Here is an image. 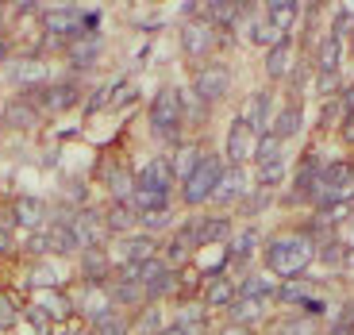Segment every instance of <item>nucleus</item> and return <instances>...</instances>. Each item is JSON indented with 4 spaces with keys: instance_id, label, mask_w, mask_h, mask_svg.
<instances>
[{
    "instance_id": "1",
    "label": "nucleus",
    "mask_w": 354,
    "mask_h": 335,
    "mask_svg": "<svg viewBox=\"0 0 354 335\" xmlns=\"http://www.w3.org/2000/svg\"><path fill=\"white\" fill-rule=\"evenodd\" d=\"M316 251L319 247H316V239H312L308 231H281V235H274L270 243H266L262 258H266V270L270 273L292 282V278H301V273L312 266Z\"/></svg>"
},
{
    "instance_id": "2",
    "label": "nucleus",
    "mask_w": 354,
    "mask_h": 335,
    "mask_svg": "<svg viewBox=\"0 0 354 335\" xmlns=\"http://www.w3.org/2000/svg\"><path fill=\"white\" fill-rule=\"evenodd\" d=\"M354 197V166L351 162H324V174L316 181V193H312V204L319 212L328 208H346Z\"/></svg>"
},
{
    "instance_id": "3",
    "label": "nucleus",
    "mask_w": 354,
    "mask_h": 335,
    "mask_svg": "<svg viewBox=\"0 0 354 335\" xmlns=\"http://www.w3.org/2000/svg\"><path fill=\"white\" fill-rule=\"evenodd\" d=\"M223 166L227 162L220 159V154H212V150H204V159L196 162V170L181 181V201L189 204V208H201V204H212V193H216V181H220Z\"/></svg>"
},
{
    "instance_id": "4",
    "label": "nucleus",
    "mask_w": 354,
    "mask_h": 335,
    "mask_svg": "<svg viewBox=\"0 0 354 335\" xmlns=\"http://www.w3.org/2000/svg\"><path fill=\"white\" fill-rule=\"evenodd\" d=\"M181 120H185V100H181V93L162 85L151 100V132L158 135V139L174 143L177 132H181Z\"/></svg>"
},
{
    "instance_id": "5",
    "label": "nucleus",
    "mask_w": 354,
    "mask_h": 335,
    "mask_svg": "<svg viewBox=\"0 0 354 335\" xmlns=\"http://www.w3.org/2000/svg\"><path fill=\"white\" fill-rule=\"evenodd\" d=\"M135 282L142 285V293H147L151 305H158L162 297H169V293L177 289V270L158 255V258H151V262L135 266Z\"/></svg>"
},
{
    "instance_id": "6",
    "label": "nucleus",
    "mask_w": 354,
    "mask_h": 335,
    "mask_svg": "<svg viewBox=\"0 0 354 335\" xmlns=\"http://www.w3.org/2000/svg\"><path fill=\"white\" fill-rule=\"evenodd\" d=\"M227 89H231V70L223 62H208V66H201V70L193 73V97L201 100V105L223 100Z\"/></svg>"
},
{
    "instance_id": "7",
    "label": "nucleus",
    "mask_w": 354,
    "mask_h": 335,
    "mask_svg": "<svg viewBox=\"0 0 354 335\" xmlns=\"http://www.w3.org/2000/svg\"><path fill=\"white\" fill-rule=\"evenodd\" d=\"M27 97L35 100V108H39V112L58 116V112H70V108L77 105L81 89L73 85V81H46L43 89H35V93H27Z\"/></svg>"
},
{
    "instance_id": "8",
    "label": "nucleus",
    "mask_w": 354,
    "mask_h": 335,
    "mask_svg": "<svg viewBox=\"0 0 354 335\" xmlns=\"http://www.w3.org/2000/svg\"><path fill=\"white\" fill-rule=\"evenodd\" d=\"M181 51H185V58H193V62H204V58L216 51V27L204 16L189 19V24L181 27Z\"/></svg>"
},
{
    "instance_id": "9",
    "label": "nucleus",
    "mask_w": 354,
    "mask_h": 335,
    "mask_svg": "<svg viewBox=\"0 0 354 335\" xmlns=\"http://www.w3.org/2000/svg\"><path fill=\"white\" fill-rule=\"evenodd\" d=\"M254 143H258V135L250 132V124L243 116H235L227 127V154H223V162L227 166H247V162H254Z\"/></svg>"
},
{
    "instance_id": "10",
    "label": "nucleus",
    "mask_w": 354,
    "mask_h": 335,
    "mask_svg": "<svg viewBox=\"0 0 354 335\" xmlns=\"http://www.w3.org/2000/svg\"><path fill=\"white\" fill-rule=\"evenodd\" d=\"M319 174H324L319 154H304L301 166H297V174H292V193L285 197V201H289V204H312V193H316Z\"/></svg>"
},
{
    "instance_id": "11",
    "label": "nucleus",
    "mask_w": 354,
    "mask_h": 335,
    "mask_svg": "<svg viewBox=\"0 0 354 335\" xmlns=\"http://www.w3.org/2000/svg\"><path fill=\"white\" fill-rule=\"evenodd\" d=\"M247 170L243 166H223L220 181H216V193H212V204L216 208H231V204H239L247 197Z\"/></svg>"
},
{
    "instance_id": "12",
    "label": "nucleus",
    "mask_w": 354,
    "mask_h": 335,
    "mask_svg": "<svg viewBox=\"0 0 354 335\" xmlns=\"http://www.w3.org/2000/svg\"><path fill=\"white\" fill-rule=\"evenodd\" d=\"M70 228H73V235H77L81 251H88V247H100V243H104V235H108V228H104V212H93V208H81V212H73Z\"/></svg>"
},
{
    "instance_id": "13",
    "label": "nucleus",
    "mask_w": 354,
    "mask_h": 335,
    "mask_svg": "<svg viewBox=\"0 0 354 335\" xmlns=\"http://www.w3.org/2000/svg\"><path fill=\"white\" fill-rule=\"evenodd\" d=\"M174 181H177V174H174V162L169 159H151L135 174V189H154V193H166V197L174 189Z\"/></svg>"
},
{
    "instance_id": "14",
    "label": "nucleus",
    "mask_w": 354,
    "mask_h": 335,
    "mask_svg": "<svg viewBox=\"0 0 354 335\" xmlns=\"http://www.w3.org/2000/svg\"><path fill=\"white\" fill-rule=\"evenodd\" d=\"M115 255H120L124 266H142V262H151V258H158V243L147 231L142 235H124L115 243Z\"/></svg>"
},
{
    "instance_id": "15",
    "label": "nucleus",
    "mask_w": 354,
    "mask_h": 335,
    "mask_svg": "<svg viewBox=\"0 0 354 335\" xmlns=\"http://www.w3.org/2000/svg\"><path fill=\"white\" fill-rule=\"evenodd\" d=\"M235 300H239V282H231L227 273L204 278V309H231Z\"/></svg>"
},
{
    "instance_id": "16",
    "label": "nucleus",
    "mask_w": 354,
    "mask_h": 335,
    "mask_svg": "<svg viewBox=\"0 0 354 335\" xmlns=\"http://www.w3.org/2000/svg\"><path fill=\"white\" fill-rule=\"evenodd\" d=\"M274 93L270 89H258V93H250L247 108H243V120L250 124V132L254 135H266L270 132V124H274Z\"/></svg>"
},
{
    "instance_id": "17",
    "label": "nucleus",
    "mask_w": 354,
    "mask_h": 335,
    "mask_svg": "<svg viewBox=\"0 0 354 335\" xmlns=\"http://www.w3.org/2000/svg\"><path fill=\"white\" fill-rule=\"evenodd\" d=\"M189 231H193L196 247H212V243L231 239V220L227 216H196V220H189Z\"/></svg>"
},
{
    "instance_id": "18",
    "label": "nucleus",
    "mask_w": 354,
    "mask_h": 335,
    "mask_svg": "<svg viewBox=\"0 0 354 335\" xmlns=\"http://www.w3.org/2000/svg\"><path fill=\"white\" fill-rule=\"evenodd\" d=\"M104 228L108 235H135V228H139V212L131 208V201H112L104 212Z\"/></svg>"
},
{
    "instance_id": "19",
    "label": "nucleus",
    "mask_w": 354,
    "mask_h": 335,
    "mask_svg": "<svg viewBox=\"0 0 354 335\" xmlns=\"http://www.w3.org/2000/svg\"><path fill=\"white\" fill-rule=\"evenodd\" d=\"M39 108H35V100L27 97H16V100H8V108H4V124L8 127H16V132H31V127H39Z\"/></svg>"
},
{
    "instance_id": "20",
    "label": "nucleus",
    "mask_w": 354,
    "mask_h": 335,
    "mask_svg": "<svg viewBox=\"0 0 354 335\" xmlns=\"http://www.w3.org/2000/svg\"><path fill=\"white\" fill-rule=\"evenodd\" d=\"M108 273H112V258H108L104 247H88L81 251V278H85L88 285H104Z\"/></svg>"
},
{
    "instance_id": "21",
    "label": "nucleus",
    "mask_w": 354,
    "mask_h": 335,
    "mask_svg": "<svg viewBox=\"0 0 354 335\" xmlns=\"http://www.w3.org/2000/svg\"><path fill=\"white\" fill-rule=\"evenodd\" d=\"M100 35H81L73 43H66V58H70L73 70H93V62L100 58Z\"/></svg>"
},
{
    "instance_id": "22",
    "label": "nucleus",
    "mask_w": 354,
    "mask_h": 335,
    "mask_svg": "<svg viewBox=\"0 0 354 335\" xmlns=\"http://www.w3.org/2000/svg\"><path fill=\"white\" fill-rule=\"evenodd\" d=\"M8 78H12V85L27 89V93H35V89L46 85V66L39 62V58H24V62H16L8 70Z\"/></svg>"
},
{
    "instance_id": "23",
    "label": "nucleus",
    "mask_w": 354,
    "mask_h": 335,
    "mask_svg": "<svg viewBox=\"0 0 354 335\" xmlns=\"http://www.w3.org/2000/svg\"><path fill=\"white\" fill-rule=\"evenodd\" d=\"M301 124H304V108H301V100L292 97L289 105H285L281 112L274 116V124H270V132H274L277 139L285 143V139H292V135L301 132Z\"/></svg>"
},
{
    "instance_id": "24",
    "label": "nucleus",
    "mask_w": 354,
    "mask_h": 335,
    "mask_svg": "<svg viewBox=\"0 0 354 335\" xmlns=\"http://www.w3.org/2000/svg\"><path fill=\"white\" fill-rule=\"evenodd\" d=\"M12 216H16V224H24V228H43L46 224V204L39 201V197H16V201H12Z\"/></svg>"
},
{
    "instance_id": "25",
    "label": "nucleus",
    "mask_w": 354,
    "mask_h": 335,
    "mask_svg": "<svg viewBox=\"0 0 354 335\" xmlns=\"http://www.w3.org/2000/svg\"><path fill=\"white\" fill-rule=\"evenodd\" d=\"M297 16H301V4H292V0H270L266 4V24L274 27V31H281V35H289V27L297 24Z\"/></svg>"
},
{
    "instance_id": "26",
    "label": "nucleus",
    "mask_w": 354,
    "mask_h": 335,
    "mask_svg": "<svg viewBox=\"0 0 354 335\" xmlns=\"http://www.w3.org/2000/svg\"><path fill=\"white\" fill-rule=\"evenodd\" d=\"M289 70H292V39L285 35L277 46L266 51V73L274 81H281V78H289Z\"/></svg>"
},
{
    "instance_id": "27",
    "label": "nucleus",
    "mask_w": 354,
    "mask_h": 335,
    "mask_svg": "<svg viewBox=\"0 0 354 335\" xmlns=\"http://www.w3.org/2000/svg\"><path fill=\"white\" fill-rule=\"evenodd\" d=\"M339 58H343V39L324 35L316 46V73H339Z\"/></svg>"
},
{
    "instance_id": "28",
    "label": "nucleus",
    "mask_w": 354,
    "mask_h": 335,
    "mask_svg": "<svg viewBox=\"0 0 354 335\" xmlns=\"http://www.w3.org/2000/svg\"><path fill=\"white\" fill-rule=\"evenodd\" d=\"M193 251H196V239H193V231H189V224H185V228H177V231H174V239H169L166 262L177 270L181 262H189V258H193Z\"/></svg>"
},
{
    "instance_id": "29",
    "label": "nucleus",
    "mask_w": 354,
    "mask_h": 335,
    "mask_svg": "<svg viewBox=\"0 0 354 335\" xmlns=\"http://www.w3.org/2000/svg\"><path fill=\"white\" fill-rule=\"evenodd\" d=\"M46 239H50V251H58V255H81V243H77V235H73L70 224L54 220L50 228H46Z\"/></svg>"
},
{
    "instance_id": "30",
    "label": "nucleus",
    "mask_w": 354,
    "mask_h": 335,
    "mask_svg": "<svg viewBox=\"0 0 354 335\" xmlns=\"http://www.w3.org/2000/svg\"><path fill=\"white\" fill-rule=\"evenodd\" d=\"M108 300H112V305H127V309H135V305L147 300V293H142L139 282H124V278H120V282L108 285Z\"/></svg>"
},
{
    "instance_id": "31",
    "label": "nucleus",
    "mask_w": 354,
    "mask_h": 335,
    "mask_svg": "<svg viewBox=\"0 0 354 335\" xmlns=\"http://www.w3.org/2000/svg\"><path fill=\"white\" fill-rule=\"evenodd\" d=\"M266 305H270V300H250V297H239L235 300V305H231V324H254V320H262L266 316Z\"/></svg>"
},
{
    "instance_id": "32",
    "label": "nucleus",
    "mask_w": 354,
    "mask_h": 335,
    "mask_svg": "<svg viewBox=\"0 0 354 335\" xmlns=\"http://www.w3.org/2000/svg\"><path fill=\"white\" fill-rule=\"evenodd\" d=\"M239 16H243V4H223V0H216V4L204 8V19L212 27H231V24H239Z\"/></svg>"
},
{
    "instance_id": "33",
    "label": "nucleus",
    "mask_w": 354,
    "mask_h": 335,
    "mask_svg": "<svg viewBox=\"0 0 354 335\" xmlns=\"http://www.w3.org/2000/svg\"><path fill=\"white\" fill-rule=\"evenodd\" d=\"M281 147H285V143L277 139L274 132L258 135V143H254V166H266V162H277V159H285V154H281Z\"/></svg>"
},
{
    "instance_id": "34",
    "label": "nucleus",
    "mask_w": 354,
    "mask_h": 335,
    "mask_svg": "<svg viewBox=\"0 0 354 335\" xmlns=\"http://www.w3.org/2000/svg\"><path fill=\"white\" fill-rule=\"evenodd\" d=\"M285 174H289V162H285V159L258 166V189H270V193H274V189L285 181Z\"/></svg>"
},
{
    "instance_id": "35",
    "label": "nucleus",
    "mask_w": 354,
    "mask_h": 335,
    "mask_svg": "<svg viewBox=\"0 0 354 335\" xmlns=\"http://www.w3.org/2000/svg\"><path fill=\"white\" fill-rule=\"evenodd\" d=\"M277 293L274 282H266V278H258V273H250V278H243L239 282V297H250V300H270Z\"/></svg>"
},
{
    "instance_id": "36",
    "label": "nucleus",
    "mask_w": 354,
    "mask_h": 335,
    "mask_svg": "<svg viewBox=\"0 0 354 335\" xmlns=\"http://www.w3.org/2000/svg\"><path fill=\"white\" fill-rule=\"evenodd\" d=\"M201 159H204V150L196 147V143H185V147L177 150V159H174V174L185 181V177L196 170V162H201Z\"/></svg>"
},
{
    "instance_id": "37",
    "label": "nucleus",
    "mask_w": 354,
    "mask_h": 335,
    "mask_svg": "<svg viewBox=\"0 0 354 335\" xmlns=\"http://www.w3.org/2000/svg\"><path fill=\"white\" fill-rule=\"evenodd\" d=\"M177 327H181V335H204L208 332V320H204V312L196 309V305H189V309H181Z\"/></svg>"
},
{
    "instance_id": "38",
    "label": "nucleus",
    "mask_w": 354,
    "mask_h": 335,
    "mask_svg": "<svg viewBox=\"0 0 354 335\" xmlns=\"http://www.w3.org/2000/svg\"><path fill=\"white\" fill-rule=\"evenodd\" d=\"M254 247H258V231L254 228H247V231H239V235L231 239V258H235V262H243V258H250L254 255Z\"/></svg>"
},
{
    "instance_id": "39",
    "label": "nucleus",
    "mask_w": 354,
    "mask_h": 335,
    "mask_svg": "<svg viewBox=\"0 0 354 335\" xmlns=\"http://www.w3.org/2000/svg\"><path fill=\"white\" fill-rule=\"evenodd\" d=\"M35 305L46 312V316H70V300L58 297L54 289H39V300H35Z\"/></svg>"
},
{
    "instance_id": "40",
    "label": "nucleus",
    "mask_w": 354,
    "mask_h": 335,
    "mask_svg": "<svg viewBox=\"0 0 354 335\" xmlns=\"http://www.w3.org/2000/svg\"><path fill=\"white\" fill-rule=\"evenodd\" d=\"M281 335H319V320L297 312V316H289V320L281 324Z\"/></svg>"
},
{
    "instance_id": "41",
    "label": "nucleus",
    "mask_w": 354,
    "mask_h": 335,
    "mask_svg": "<svg viewBox=\"0 0 354 335\" xmlns=\"http://www.w3.org/2000/svg\"><path fill=\"white\" fill-rule=\"evenodd\" d=\"M281 31H274V27L266 24V19H258V24H250V43H258V46H266V51H270V46H277L281 43Z\"/></svg>"
},
{
    "instance_id": "42",
    "label": "nucleus",
    "mask_w": 354,
    "mask_h": 335,
    "mask_svg": "<svg viewBox=\"0 0 354 335\" xmlns=\"http://www.w3.org/2000/svg\"><path fill=\"white\" fill-rule=\"evenodd\" d=\"M27 285H31V289H54V285H58V273H54L50 266H31Z\"/></svg>"
},
{
    "instance_id": "43",
    "label": "nucleus",
    "mask_w": 354,
    "mask_h": 335,
    "mask_svg": "<svg viewBox=\"0 0 354 335\" xmlns=\"http://www.w3.org/2000/svg\"><path fill=\"white\" fill-rule=\"evenodd\" d=\"M139 228L147 231V235H154V231L169 228V208H158V212H142V216H139Z\"/></svg>"
},
{
    "instance_id": "44",
    "label": "nucleus",
    "mask_w": 354,
    "mask_h": 335,
    "mask_svg": "<svg viewBox=\"0 0 354 335\" xmlns=\"http://www.w3.org/2000/svg\"><path fill=\"white\" fill-rule=\"evenodd\" d=\"M270 197H274L270 189H250V193L243 197L239 204H243V212H247V216H254V212H262L266 204H270Z\"/></svg>"
},
{
    "instance_id": "45",
    "label": "nucleus",
    "mask_w": 354,
    "mask_h": 335,
    "mask_svg": "<svg viewBox=\"0 0 354 335\" xmlns=\"http://www.w3.org/2000/svg\"><path fill=\"white\" fill-rule=\"evenodd\" d=\"M316 93L324 100H335L339 93V73H316Z\"/></svg>"
},
{
    "instance_id": "46",
    "label": "nucleus",
    "mask_w": 354,
    "mask_h": 335,
    "mask_svg": "<svg viewBox=\"0 0 354 335\" xmlns=\"http://www.w3.org/2000/svg\"><path fill=\"white\" fill-rule=\"evenodd\" d=\"M139 332H142V335H158V332H162V316H158V309H142V316H139Z\"/></svg>"
},
{
    "instance_id": "47",
    "label": "nucleus",
    "mask_w": 354,
    "mask_h": 335,
    "mask_svg": "<svg viewBox=\"0 0 354 335\" xmlns=\"http://www.w3.org/2000/svg\"><path fill=\"white\" fill-rule=\"evenodd\" d=\"M93 335H131V327H127L120 316H112V320H104V324L93 327Z\"/></svg>"
},
{
    "instance_id": "48",
    "label": "nucleus",
    "mask_w": 354,
    "mask_h": 335,
    "mask_svg": "<svg viewBox=\"0 0 354 335\" xmlns=\"http://www.w3.org/2000/svg\"><path fill=\"white\" fill-rule=\"evenodd\" d=\"M16 320H19V312H16V305H12L4 293H0V327L8 332V327H16Z\"/></svg>"
},
{
    "instance_id": "49",
    "label": "nucleus",
    "mask_w": 354,
    "mask_h": 335,
    "mask_svg": "<svg viewBox=\"0 0 354 335\" xmlns=\"http://www.w3.org/2000/svg\"><path fill=\"white\" fill-rule=\"evenodd\" d=\"M27 320L35 324V332H39V335H46V332H50V316H46V312L39 309V305H31V309H27Z\"/></svg>"
},
{
    "instance_id": "50",
    "label": "nucleus",
    "mask_w": 354,
    "mask_h": 335,
    "mask_svg": "<svg viewBox=\"0 0 354 335\" xmlns=\"http://www.w3.org/2000/svg\"><path fill=\"white\" fill-rule=\"evenodd\" d=\"M216 335H254V327H247V324H223Z\"/></svg>"
},
{
    "instance_id": "51",
    "label": "nucleus",
    "mask_w": 354,
    "mask_h": 335,
    "mask_svg": "<svg viewBox=\"0 0 354 335\" xmlns=\"http://www.w3.org/2000/svg\"><path fill=\"white\" fill-rule=\"evenodd\" d=\"M8 251H12V235H8V228L0 224V255H8Z\"/></svg>"
},
{
    "instance_id": "52",
    "label": "nucleus",
    "mask_w": 354,
    "mask_h": 335,
    "mask_svg": "<svg viewBox=\"0 0 354 335\" xmlns=\"http://www.w3.org/2000/svg\"><path fill=\"white\" fill-rule=\"evenodd\" d=\"M343 135H346V139H354V116H346V120H343Z\"/></svg>"
},
{
    "instance_id": "53",
    "label": "nucleus",
    "mask_w": 354,
    "mask_h": 335,
    "mask_svg": "<svg viewBox=\"0 0 354 335\" xmlns=\"http://www.w3.org/2000/svg\"><path fill=\"white\" fill-rule=\"evenodd\" d=\"M158 335H181V327H177V324H169V327H162Z\"/></svg>"
},
{
    "instance_id": "54",
    "label": "nucleus",
    "mask_w": 354,
    "mask_h": 335,
    "mask_svg": "<svg viewBox=\"0 0 354 335\" xmlns=\"http://www.w3.org/2000/svg\"><path fill=\"white\" fill-rule=\"evenodd\" d=\"M4 58H8V43H4V39H0V62H4Z\"/></svg>"
},
{
    "instance_id": "55",
    "label": "nucleus",
    "mask_w": 354,
    "mask_h": 335,
    "mask_svg": "<svg viewBox=\"0 0 354 335\" xmlns=\"http://www.w3.org/2000/svg\"><path fill=\"white\" fill-rule=\"evenodd\" d=\"M343 320H346V324L354 327V305H351V309H346V316H343Z\"/></svg>"
},
{
    "instance_id": "56",
    "label": "nucleus",
    "mask_w": 354,
    "mask_h": 335,
    "mask_svg": "<svg viewBox=\"0 0 354 335\" xmlns=\"http://www.w3.org/2000/svg\"><path fill=\"white\" fill-rule=\"evenodd\" d=\"M77 335H93V332H77Z\"/></svg>"
},
{
    "instance_id": "57",
    "label": "nucleus",
    "mask_w": 354,
    "mask_h": 335,
    "mask_svg": "<svg viewBox=\"0 0 354 335\" xmlns=\"http://www.w3.org/2000/svg\"><path fill=\"white\" fill-rule=\"evenodd\" d=\"M351 31H354V27H351ZM351 46H354V39H351Z\"/></svg>"
},
{
    "instance_id": "58",
    "label": "nucleus",
    "mask_w": 354,
    "mask_h": 335,
    "mask_svg": "<svg viewBox=\"0 0 354 335\" xmlns=\"http://www.w3.org/2000/svg\"><path fill=\"white\" fill-rule=\"evenodd\" d=\"M274 335H281V332H274Z\"/></svg>"
}]
</instances>
